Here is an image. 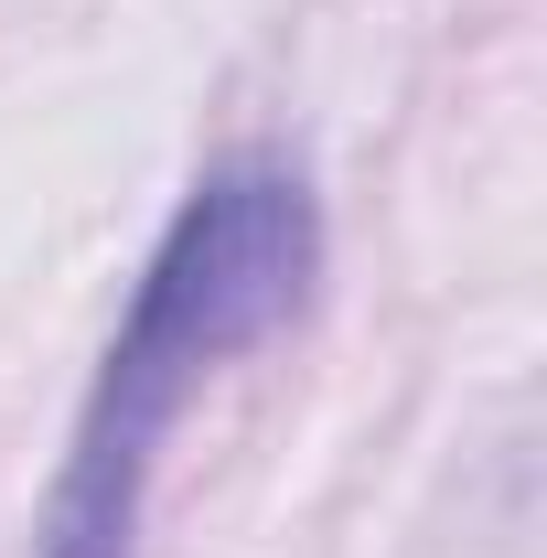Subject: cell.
<instances>
[{"label": "cell", "mask_w": 547, "mask_h": 558, "mask_svg": "<svg viewBox=\"0 0 547 558\" xmlns=\"http://www.w3.org/2000/svg\"><path fill=\"white\" fill-rule=\"evenodd\" d=\"M312 279H323V194H312V172L279 161V150L215 161L172 205L119 333L97 354V387L75 409V440H65V473H54L33 558H130L172 418L194 409V387L226 354L290 333L312 312Z\"/></svg>", "instance_id": "cell-1"}]
</instances>
